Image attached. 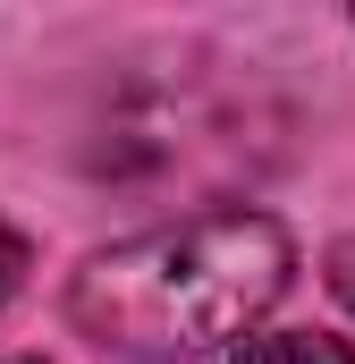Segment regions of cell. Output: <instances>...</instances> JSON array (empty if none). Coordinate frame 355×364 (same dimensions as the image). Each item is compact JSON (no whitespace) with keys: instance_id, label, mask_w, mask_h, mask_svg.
Returning a JSON list of instances; mask_svg holds the SVG:
<instances>
[{"instance_id":"6da1fadb","label":"cell","mask_w":355,"mask_h":364,"mask_svg":"<svg viewBox=\"0 0 355 364\" xmlns=\"http://www.w3.org/2000/svg\"><path fill=\"white\" fill-rule=\"evenodd\" d=\"M288 279L296 246L271 212H195L102 246L68 288V322L110 356L186 364L237 348L288 296Z\"/></svg>"},{"instance_id":"7a4b0ae2","label":"cell","mask_w":355,"mask_h":364,"mask_svg":"<svg viewBox=\"0 0 355 364\" xmlns=\"http://www.w3.org/2000/svg\"><path fill=\"white\" fill-rule=\"evenodd\" d=\"M237 364H355V348L322 339V331H279V339H246Z\"/></svg>"},{"instance_id":"3957f363","label":"cell","mask_w":355,"mask_h":364,"mask_svg":"<svg viewBox=\"0 0 355 364\" xmlns=\"http://www.w3.org/2000/svg\"><path fill=\"white\" fill-rule=\"evenodd\" d=\"M17 272H26V237H17V229L0 220V305L17 296Z\"/></svg>"},{"instance_id":"277c9868","label":"cell","mask_w":355,"mask_h":364,"mask_svg":"<svg viewBox=\"0 0 355 364\" xmlns=\"http://www.w3.org/2000/svg\"><path fill=\"white\" fill-rule=\"evenodd\" d=\"M330 288L347 296V314H355V237H347V246H339V255H330Z\"/></svg>"},{"instance_id":"5b68a950","label":"cell","mask_w":355,"mask_h":364,"mask_svg":"<svg viewBox=\"0 0 355 364\" xmlns=\"http://www.w3.org/2000/svg\"><path fill=\"white\" fill-rule=\"evenodd\" d=\"M0 364H34V356H0Z\"/></svg>"}]
</instances>
